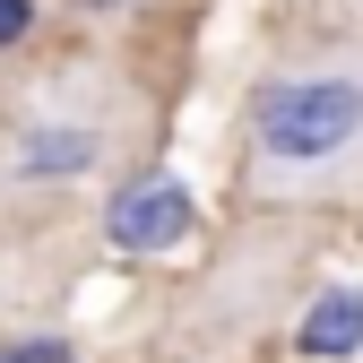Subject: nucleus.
<instances>
[{"label": "nucleus", "instance_id": "obj_1", "mask_svg": "<svg viewBox=\"0 0 363 363\" xmlns=\"http://www.w3.org/2000/svg\"><path fill=\"white\" fill-rule=\"evenodd\" d=\"M251 139H259V164H277V173H311V164L346 156V147L363 139V78L329 69V78H286V86H268Z\"/></svg>", "mask_w": 363, "mask_h": 363}, {"label": "nucleus", "instance_id": "obj_2", "mask_svg": "<svg viewBox=\"0 0 363 363\" xmlns=\"http://www.w3.org/2000/svg\"><path fill=\"white\" fill-rule=\"evenodd\" d=\"M191 234V191L182 182H130V191L104 208V242L113 251H164V242H182Z\"/></svg>", "mask_w": 363, "mask_h": 363}, {"label": "nucleus", "instance_id": "obj_3", "mask_svg": "<svg viewBox=\"0 0 363 363\" xmlns=\"http://www.w3.org/2000/svg\"><path fill=\"white\" fill-rule=\"evenodd\" d=\"M363 346V286H337L303 311V354H354Z\"/></svg>", "mask_w": 363, "mask_h": 363}, {"label": "nucleus", "instance_id": "obj_4", "mask_svg": "<svg viewBox=\"0 0 363 363\" xmlns=\"http://www.w3.org/2000/svg\"><path fill=\"white\" fill-rule=\"evenodd\" d=\"M96 164V130H35L18 147V173H78Z\"/></svg>", "mask_w": 363, "mask_h": 363}, {"label": "nucleus", "instance_id": "obj_5", "mask_svg": "<svg viewBox=\"0 0 363 363\" xmlns=\"http://www.w3.org/2000/svg\"><path fill=\"white\" fill-rule=\"evenodd\" d=\"M26 26H35V0H0V52H9Z\"/></svg>", "mask_w": 363, "mask_h": 363}, {"label": "nucleus", "instance_id": "obj_6", "mask_svg": "<svg viewBox=\"0 0 363 363\" xmlns=\"http://www.w3.org/2000/svg\"><path fill=\"white\" fill-rule=\"evenodd\" d=\"M0 363H69V354H61V337H26V346L0 354Z\"/></svg>", "mask_w": 363, "mask_h": 363}, {"label": "nucleus", "instance_id": "obj_7", "mask_svg": "<svg viewBox=\"0 0 363 363\" xmlns=\"http://www.w3.org/2000/svg\"><path fill=\"white\" fill-rule=\"evenodd\" d=\"M86 9H113V0H86Z\"/></svg>", "mask_w": 363, "mask_h": 363}]
</instances>
